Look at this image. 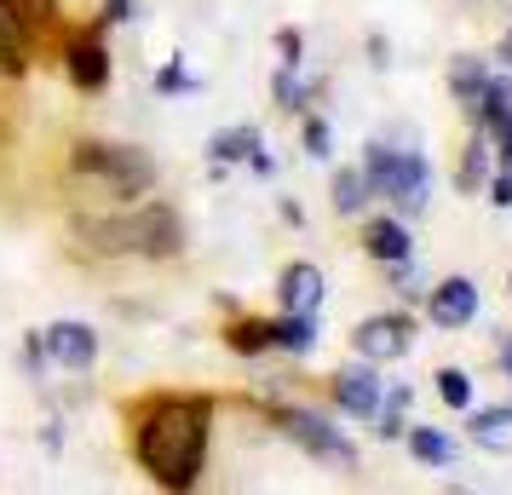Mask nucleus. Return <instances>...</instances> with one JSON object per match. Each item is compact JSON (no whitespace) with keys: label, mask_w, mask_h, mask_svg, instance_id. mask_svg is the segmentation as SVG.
Masks as SVG:
<instances>
[{"label":"nucleus","mask_w":512,"mask_h":495,"mask_svg":"<svg viewBox=\"0 0 512 495\" xmlns=\"http://www.w3.org/2000/svg\"><path fill=\"white\" fill-rule=\"evenodd\" d=\"M213 403L208 398H150L133 426V455L162 490H196L208 467Z\"/></svg>","instance_id":"1"},{"label":"nucleus","mask_w":512,"mask_h":495,"mask_svg":"<svg viewBox=\"0 0 512 495\" xmlns=\"http://www.w3.org/2000/svg\"><path fill=\"white\" fill-rule=\"evenodd\" d=\"M93 254H139V260H173L185 254V219L167 202H139L127 213H98L70 225Z\"/></svg>","instance_id":"2"},{"label":"nucleus","mask_w":512,"mask_h":495,"mask_svg":"<svg viewBox=\"0 0 512 495\" xmlns=\"http://www.w3.org/2000/svg\"><path fill=\"white\" fill-rule=\"evenodd\" d=\"M70 173L75 179H93L104 196L116 202H133V196H150L156 190V162L133 150V144H110V139H81L70 150Z\"/></svg>","instance_id":"3"},{"label":"nucleus","mask_w":512,"mask_h":495,"mask_svg":"<svg viewBox=\"0 0 512 495\" xmlns=\"http://www.w3.org/2000/svg\"><path fill=\"white\" fill-rule=\"evenodd\" d=\"M363 179H369V196H386L397 213H426V202H432V167H426L420 150L369 144L363 150Z\"/></svg>","instance_id":"4"},{"label":"nucleus","mask_w":512,"mask_h":495,"mask_svg":"<svg viewBox=\"0 0 512 495\" xmlns=\"http://www.w3.org/2000/svg\"><path fill=\"white\" fill-rule=\"evenodd\" d=\"M277 426L311 455V461H323V467H334V472H357V449H351L346 432L328 426L323 415H311V409H277Z\"/></svg>","instance_id":"5"},{"label":"nucleus","mask_w":512,"mask_h":495,"mask_svg":"<svg viewBox=\"0 0 512 495\" xmlns=\"http://www.w3.org/2000/svg\"><path fill=\"white\" fill-rule=\"evenodd\" d=\"M41 334V352L52 357V363H64V369H93L98 363V334L87 329V323H75V317H64V323H47Z\"/></svg>","instance_id":"6"},{"label":"nucleus","mask_w":512,"mask_h":495,"mask_svg":"<svg viewBox=\"0 0 512 495\" xmlns=\"http://www.w3.org/2000/svg\"><path fill=\"white\" fill-rule=\"evenodd\" d=\"M64 70L81 93H104L110 87V47H104V35L98 29H81L70 47H64Z\"/></svg>","instance_id":"7"},{"label":"nucleus","mask_w":512,"mask_h":495,"mask_svg":"<svg viewBox=\"0 0 512 495\" xmlns=\"http://www.w3.org/2000/svg\"><path fill=\"white\" fill-rule=\"evenodd\" d=\"M409 317H363L357 323V334H351V346H357V357L363 363H392V357L409 352Z\"/></svg>","instance_id":"8"},{"label":"nucleus","mask_w":512,"mask_h":495,"mask_svg":"<svg viewBox=\"0 0 512 495\" xmlns=\"http://www.w3.org/2000/svg\"><path fill=\"white\" fill-rule=\"evenodd\" d=\"M426 306H432V323H438V329H461V323L478 317V288L466 283V277H443Z\"/></svg>","instance_id":"9"},{"label":"nucleus","mask_w":512,"mask_h":495,"mask_svg":"<svg viewBox=\"0 0 512 495\" xmlns=\"http://www.w3.org/2000/svg\"><path fill=\"white\" fill-rule=\"evenodd\" d=\"M334 403L346 409V415H357V421H374V409H380V375L374 369H340L334 375Z\"/></svg>","instance_id":"10"},{"label":"nucleus","mask_w":512,"mask_h":495,"mask_svg":"<svg viewBox=\"0 0 512 495\" xmlns=\"http://www.w3.org/2000/svg\"><path fill=\"white\" fill-rule=\"evenodd\" d=\"M277 300H282V311H317L323 306V271L311 260H294L277 277Z\"/></svg>","instance_id":"11"},{"label":"nucleus","mask_w":512,"mask_h":495,"mask_svg":"<svg viewBox=\"0 0 512 495\" xmlns=\"http://www.w3.org/2000/svg\"><path fill=\"white\" fill-rule=\"evenodd\" d=\"M29 70V29L24 18H18V6L12 0H0V75H18Z\"/></svg>","instance_id":"12"},{"label":"nucleus","mask_w":512,"mask_h":495,"mask_svg":"<svg viewBox=\"0 0 512 495\" xmlns=\"http://www.w3.org/2000/svg\"><path fill=\"white\" fill-rule=\"evenodd\" d=\"M363 248H369V260H380V265H397V260L415 254V242H409V231H403V219H369Z\"/></svg>","instance_id":"13"},{"label":"nucleus","mask_w":512,"mask_h":495,"mask_svg":"<svg viewBox=\"0 0 512 495\" xmlns=\"http://www.w3.org/2000/svg\"><path fill=\"white\" fill-rule=\"evenodd\" d=\"M466 432H472V444L489 449V455H512V409H478V415L466 421Z\"/></svg>","instance_id":"14"},{"label":"nucleus","mask_w":512,"mask_h":495,"mask_svg":"<svg viewBox=\"0 0 512 495\" xmlns=\"http://www.w3.org/2000/svg\"><path fill=\"white\" fill-rule=\"evenodd\" d=\"M271 346L305 357L311 346H317V311H288L282 323H271Z\"/></svg>","instance_id":"15"},{"label":"nucleus","mask_w":512,"mask_h":495,"mask_svg":"<svg viewBox=\"0 0 512 495\" xmlns=\"http://www.w3.org/2000/svg\"><path fill=\"white\" fill-rule=\"evenodd\" d=\"M472 121H484V127L495 133V139L507 133V127H512V75H501V81H489V87H484V98H478V116H472Z\"/></svg>","instance_id":"16"},{"label":"nucleus","mask_w":512,"mask_h":495,"mask_svg":"<svg viewBox=\"0 0 512 495\" xmlns=\"http://www.w3.org/2000/svg\"><path fill=\"white\" fill-rule=\"evenodd\" d=\"M449 87H455L466 116H478V98H484V87H489L484 64H478V58H455V64H449Z\"/></svg>","instance_id":"17"},{"label":"nucleus","mask_w":512,"mask_h":495,"mask_svg":"<svg viewBox=\"0 0 512 495\" xmlns=\"http://www.w3.org/2000/svg\"><path fill=\"white\" fill-rule=\"evenodd\" d=\"M254 150H259V133H254V127H225V133H213V139H208V156H213L219 167H225V162H248Z\"/></svg>","instance_id":"18"},{"label":"nucleus","mask_w":512,"mask_h":495,"mask_svg":"<svg viewBox=\"0 0 512 495\" xmlns=\"http://www.w3.org/2000/svg\"><path fill=\"white\" fill-rule=\"evenodd\" d=\"M403 438H409V455L426 461V467H449V461H455V444H449L443 432H432V426H409Z\"/></svg>","instance_id":"19"},{"label":"nucleus","mask_w":512,"mask_h":495,"mask_svg":"<svg viewBox=\"0 0 512 495\" xmlns=\"http://www.w3.org/2000/svg\"><path fill=\"white\" fill-rule=\"evenodd\" d=\"M363 202H369L363 167H340V173H334V213H363Z\"/></svg>","instance_id":"20"},{"label":"nucleus","mask_w":512,"mask_h":495,"mask_svg":"<svg viewBox=\"0 0 512 495\" xmlns=\"http://www.w3.org/2000/svg\"><path fill=\"white\" fill-rule=\"evenodd\" d=\"M225 346L242 357H254V352H271V323H254V317H242V323H231L225 329Z\"/></svg>","instance_id":"21"},{"label":"nucleus","mask_w":512,"mask_h":495,"mask_svg":"<svg viewBox=\"0 0 512 495\" xmlns=\"http://www.w3.org/2000/svg\"><path fill=\"white\" fill-rule=\"evenodd\" d=\"M438 398L449 403V409H466V403H472V380H466L461 369H438Z\"/></svg>","instance_id":"22"},{"label":"nucleus","mask_w":512,"mask_h":495,"mask_svg":"<svg viewBox=\"0 0 512 495\" xmlns=\"http://www.w3.org/2000/svg\"><path fill=\"white\" fill-rule=\"evenodd\" d=\"M18 6V18H24V29L35 35V29H52L58 24V0H12Z\"/></svg>","instance_id":"23"},{"label":"nucleus","mask_w":512,"mask_h":495,"mask_svg":"<svg viewBox=\"0 0 512 495\" xmlns=\"http://www.w3.org/2000/svg\"><path fill=\"white\" fill-rule=\"evenodd\" d=\"M271 93H277L282 110H305V81L294 75V64H282V75L271 81Z\"/></svg>","instance_id":"24"},{"label":"nucleus","mask_w":512,"mask_h":495,"mask_svg":"<svg viewBox=\"0 0 512 495\" xmlns=\"http://www.w3.org/2000/svg\"><path fill=\"white\" fill-rule=\"evenodd\" d=\"M305 156H317V162L328 156V121H317V116L305 121Z\"/></svg>","instance_id":"25"},{"label":"nucleus","mask_w":512,"mask_h":495,"mask_svg":"<svg viewBox=\"0 0 512 495\" xmlns=\"http://www.w3.org/2000/svg\"><path fill=\"white\" fill-rule=\"evenodd\" d=\"M190 87H196V81H190V75L179 70V64H167V70L156 75V93H190Z\"/></svg>","instance_id":"26"},{"label":"nucleus","mask_w":512,"mask_h":495,"mask_svg":"<svg viewBox=\"0 0 512 495\" xmlns=\"http://www.w3.org/2000/svg\"><path fill=\"white\" fill-rule=\"evenodd\" d=\"M133 6H139V0H104V12H98V29L127 24V18H133Z\"/></svg>","instance_id":"27"},{"label":"nucleus","mask_w":512,"mask_h":495,"mask_svg":"<svg viewBox=\"0 0 512 495\" xmlns=\"http://www.w3.org/2000/svg\"><path fill=\"white\" fill-rule=\"evenodd\" d=\"M478 179H484V144H472V150H466V167H461V185L466 190L478 185Z\"/></svg>","instance_id":"28"},{"label":"nucleus","mask_w":512,"mask_h":495,"mask_svg":"<svg viewBox=\"0 0 512 495\" xmlns=\"http://www.w3.org/2000/svg\"><path fill=\"white\" fill-rule=\"evenodd\" d=\"M300 47H305V41H300V29H282V35H277L282 64H294V70H300Z\"/></svg>","instance_id":"29"},{"label":"nucleus","mask_w":512,"mask_h":495,"mask_svg":"<svg viewBox=\"0 0 512 495\" xmlns=\"http://www.w3.org/2000/svg\"><path fill=\"white\" fill-rule=\"evenodd\" d=\"M489 202H495V208H512V173H501V179L489 185Z\"/></svg>","instance_id":"30"},{"label":"nucleus","mask_w":512,"mask_h":495,"mask_svg":"<svg viewBox=\"0 0 512 495\" xmlns=\"http://www.w3.org/2000/svg\"><path fill=\"white\" fill-rule=\"evenodd\" d=\"M501 156H507V173H512V127L501 133Z\"/></svg>","instance_id":"31"},{"label":"nucleus","mask_w":512,"mask_h":495,"mask_svg":"<svg viewBox=\"0 0 512 495\" xmlns=\"http://www.w3.org/2000/svg\"><path fill=\"white\" fill-rule=\"evenodd\" d=\"M507 64H512V29H507Z\"/></svg>","instance_id":"32"}]
</instances>
